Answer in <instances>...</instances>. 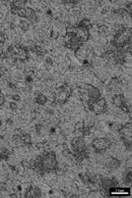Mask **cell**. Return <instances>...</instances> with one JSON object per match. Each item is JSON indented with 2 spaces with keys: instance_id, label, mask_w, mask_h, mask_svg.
<instances>
[{
  "instance_id": "obj_13",
  "label": "cell",
  "mask_w": 132,
  "mask_h": 198,
  "mask_svg": "<svg viewBox=\"0 0 132 198\" xmlns=\"http://www.w3.org/2000/svg\"><path fill=\"white\" fill-rule=\"evenodd\" d=\"M42 196V191L39 187L36 186H30L29 188L27 189V191L25 192V197L27 198H38Z\"/></svg>"
},
{
  "instance_id": "obj_21",
  "label": "cell",
  "mask_w": 132,
  "mask_h": 198,
  "mask_svg": "<svg viewBox=\"0 0 132 198\" xmlns=\"http://www.w3.org/2000/svg\"><path fill=\"white\" fill-rule=\"evenodd\" d=\"M9 154L10 152L8 151L6 148L4 147H0V162L2 160H7L8 157H9Z\"/></svg>"
},
{
  "instance_id": "obj_29",
  "label": "cell",
  "mask_w": 132,
  "mask_h": 198,
  "mask_svg": "<svg viewBox=\"0 0 132 198\" xmlns=\"http://www.w3.org/2000/svg\"><path fill=\"white\" fill-rule=\"evenodd\" d=\"M83 127H84V124H83V122H78V123L76 124V129L78 130L79 132H81V130L83 129Z\"/></svg>"
},
{
  "instance_id": "obj_17",
  "label": "cell",
  "mask_w": 132,
  "mask_h": 198,
  "mask_svg": "<svg viewBox=\"0 0 132 198\" xmlns=\"http://www.w3.org/2000/svg\"><path fill=\"white\" fill-rule=\"evenodd\" d=\"M23 17H25V19H29V21H38V14H37V11L31 7H25V16H23Z\"/></svg>"
},
{
  "instance_id": "obj_33",
  "label": "cell",
  "mask_w": 132,
  "mask_h": 198,
  "mask_svg": "<svg viewBox=\"0 0 132 198\" xmlns=\"http://www.w3.org/2000/svg\"><path fill=\"white\" fill-rule=\"evenodd\" d=\"M9 107H10V109L14 110V109H16V108H17V104L14 103V102H10V103H9Z\"/></svg>"
},
{
  "instance_id": "obj_20",
  "label": "cell",
  "mask_w": 132,
  "mask_h": 198,
  "mask_svg": "<svg viewBox=\"0 0 132 198\" xmlns=\"http://www.w3.org/2000/svg\"><path fill=\"white\" fill-rule=\"evenodd\" d=\"M20 143L25 145H32V137L30 134L23 133L20 135Z\"/></svg>"
},
{
  "instance_id": "obj_39",
  "label": "cell",
  "mask_w": 132,
  "mask_h": 198,
  "mask_svg": "<svg viewBox=\"0 0 132 198\" xmlns=\"http://www.w3.org/2000/svg\"><path fill=\"white\" fill-rule=\"evenodd\" d=\"M53 38H56V37H58V33H55V32H52V35H51Z\"/></svg>"
},
{
  "instance_id": "obj_27",
  "label": "cell",
  "mask_w": 132,
  "mask_h": 198,
  "mask_svg": "<svg viewBox=\"0 0 132 198\" xmlns=\"http://www.w3.org/2000/svg\"><path fill=\"white\" fill-rule=\"evenodd\" d=\"M63 4H65V5H71V6H74L75 4L78 3V1L77 0H63Z\"/></svg>"
},
{
  "instance_id": "obj_18",
  "label": "cell",
  "mask_w": 132,
  "mask_h": 198,
  "mask_svg": "<svg viewBox=\"0 0 132 198\" xmlns=\"http://www.w3.org/2000/svg\"><path fill=\"white\" fill-rule=\"evenodd\" d=\"M30 49H31L35 54H37L38 56H41V57H43V56L46 54V50L43 48V47L38 46V45H34V46H31V48H30Z\"/></svg>"
},
{
  "instance_id": "obj_14",
  "label": "cell",
  "mask_w": 132,
  "mask_h": 198,
  "mask_svg": "<svg viewBox=\"0 0 132 198\" xmlns=\"http://www.w3.org/2000/svg\"><path fill=\"white\" fill-rule=\"evenodd\" d=\"M71 146H72L73 151H81V150H84L86 148L85 142L81 137H77V138L73 139L72 142H71Z\"/></svg>"
},
{
  "instance_id": "obj_38",
  "label": "cell",
  "mask_w": 132,
  "mask_h": 198,
  "mask_svg": "<svg viewBox=\"0 0 132 198\" xmlns=\"http://www.w3.org/2000/svg\"><path fill=\"white\" fill-rule=\"evenodd\" d=\"M46 62H47V64H50V66H52V64H53V61H52V59L50 57H48L46 59Z\"/></svg>"
},
{
  "instance_id": "obj_34",
  "label": "cell",
  "mask_w": 132,
  "mask_h": 198,
  "mask_svg": "<svg viewBox=\"0 0 132 198\" xmlns=\"http://www.w3.org/2000/svg\"><path fill=\"white\" fill-rule=\"evenodd\" d=\"M41 130H42V125H41V124H37V125H36V131H37V133H38V134H40Z\"/></svg>"
},
{
  "instance_id": "obj_41",
  "label": "cell",
  "mask_w": 132,
  "mask_h": 198,
  "mask_svg": "<svg viewBox=\"0 0 132 198\" xmlns=\"http://www.w3.org/2000/svg\"><path fill=\"white\" fill-rule=\"evenodd\" d=\"M1 78H2V73L0 71V80H1Z\"/></svg>"
},
{
  "instance_id": "obj_10",
  "label": "cell",
  "mask_w": 132,
  "mask_h": 198,
  "mask_svg": "<svg viewBox=\"0 0 132 198\" xmlns=\"http://www.w3.org/2000/svg\"><path fill=\"white\" fill-rule=\"evenodd\" d=\"M72 31L76 34L78 39L81 41V43H85L90 39V29H85V28H80L78 26H74L72 27Z\"/></svg>"
},
{
  "instance_id": "obj_15",
  "label": "cell",
  "mask_w": 132,
  "mask_h": 198,
  "mask_svg": "<svg viewBox=\"0 0 132 198\" xmlns=\"http://www.w3.org/2000/svg\"><path fill=\"white\" fill-rule=\"evenodd\" d=\"M72 154H73V158H74L77 162H83L85 158L88 157L90 152H88V149L85 148L84 150H81V151H73Z\"/></svg>"
},
{
  "instance_id": "obj_35",
  "label": "cell",
  "mask_w": 132,
  "mask_h": 198,
  "mask_svg": "<svg viewBox=\"0 0 132 198\" xmlns=\"http://www.w3.org/2000/svg\"><path fill=\"white\" fill-rule=\"evenodd\" d=\"M6 189V184L5 183H0V190L4 191Z\"/></svg>"
},
{
  "instance_id": "obj_42",
  "label": "cell",
  "mask_w": 132,
  "mask_h": 198,
  "mask_svg": "<svg viewBox=\"0 0 132 198\" xmlns=\"http://www.w3.org/2000/svg\"><path fill=\"white\" fill-rule=\"evenodd\" d=\"M1 125H2V119H0V126H1Z\"/></svg>"
},
{
  "instance_id": "obj_16",
  "label": "cell",
  "mask_w": 132,
  "mask_h": 198,
  "mask_svg": "<svg viewBox=\"0 0 132 198\" xmlns=\"http://www.w3.org/2000/svg\"><path fill=\"white\" fill-rule=\"evenodd\" d=\"M120 164H121V162L119 159H117L116 157H110L109 159H107L106 160V162H105V165H106V167H108L109 169H118L119 167H120Z\"/></svg>"
},
{
  "instance_id": "obj_23",
  "label": "cell",
  "mask_w": 132,
  "mask_h": 198,
  "mask_svg": "<svg viewBox=\"0 0 132 198\" xmlns=\"http://www.w3.org/2000/svg\"><path fill=\"white\" fill-rule=\"evenodd\" d=\"M76 26H78V27H80V28H85V29H90V26H92V23H90V21L88 19H83L78 24H77Z\"/></svg>"
},
{
  "instance_id": "obj_8",
  "label": "cell",
  "mask_w": 132,
  "mask_h": 198,
  "mask_svg": "<svg viewBox=\"0 0 132 198\" xmlns=\"http://www.w3.org/2000/svg\"><path fill=\"white\" fill-rule=\"evenodd\" d=\"M101 193L103 196H109V190L118 187L119 183L115 178H101Z\"/></svg>"
},
{
  "instance_id": "obj_22",
  "label": "cell",
  "mask_w": 132,
  "mask_h": 198,
  "mask_svg": "<svg viewBox=\"0 0 132 198\" xmlns=\"http://www.w3.org/2000/svg\"><path fill=\"white\" fill-rule=\"evenodd\" d=\"M124 182L126 183L127 185H131V183H132V171H131V169H128L126 172H125Z\"/></svg>"
},
{
  "instance_id": "obj_37",
  "label": "cell",
  "mask_w": 132,
  "mask_h": 198,
  "mask_svg": "<svg viewBox=\"0 0 132 198\" xmlns=\"http://www.w3.org/2000/svg\"><path fill=\"white\" fill-rule=\"evenodd\" d=\"M7 87H9V88H11V89H13V90H16V87L14 86L13 84H12L11 82H9V83H7Z\"/></svg>"
},
{
  "instance_id": "obj_30",
  "label": "cell",
  "mask_w": 132,
  "mask_h": 198,
  "mask_svg": "<svg viewBox=\"0 0 132 198\" xmlns=\"http://www.w3.org/2000/svg\"><path fill=\"white\" fill-rule=\"evenodd\" d=\"M4 102H5V96H4L3 93L0 91V105H3Z\"/></svg>"
},
{
  "instance_id": "obj_4",
  "label": "cell",
  "mask_w": 132,
  "mask_h": 198,
  "mask_svg": "<svg viewBox=\"0 0 132 198\" xmlns=\"http://www.w3.org/2000/svg\"><path fill=\"white\" fill-rule=\"evenodd\" d=\"M83 43L76 36V34L72 31V28H67V31L65 34V42H64V46L66 48L73 50L74 52L78 51L83 46Z\"/></svg>"
},
{
  "instance_id": "obj_9",
  "label": "cell",
  "mask_w": 132,
  "mask_h": 198,
  "mask_svg": "<svg viewBox=\"0 0 132 198\" xmlns=\"http://www.w3.org/2000/svg\"><path fill=\"white\" fill-rule=\"evenodd\" d=\"M113 103L115 104L116 107L121 108L122 110H124L125 112H128L131 114V105L127 106L126 104V99L123 94H117L113 96Z\"/></svg>"
},
{
  "instance_id": "obj_3",
  "label": "cell",
  "mask_w": 132,
  "mask_h": 198,
  "mask_svg": "<svg viewBox=\"0 0 132 198\" xmlns=\"http://www.w3.org/2000/svg\"><path fill=\"white\" fill-rule=\"evenodd\" d=\"M6 54H7V57H11L12 59L18 60V61H25L30 57L29 48L21 44L10 45L7 48Z\"/></svg>"
},
{
  "instance_id": "obj_24",
  "label": "cell",
  "mask_w": 132,
  "mask_h": 198,
  "mask_svg": "<svg viewBox=\"0 0 132 198\" xmlns=\"http://www.w3.org/2000/svg\"><path fill=\"white\" fill-rule=\"evenodd\" d=\"M25 5H27V1H21V0H19V1H12L11 3H10V6L18 7V8L25 7Z\"/></svg>"
},
{
  "instance_id": "obj_31",
  "label": "cell",
  "mask_w": 132,
  "mask_h": 198,
  "mask_svg": "<svg viewBox=\"0 0 132 198\" xmlns=\"http://www.w3.org/2000/svg\"><path fill=\"white\" fill-rule=\"evenodd\" d=\"M6 40V37H5V34L3 33V32H0V43H4Z\"/></svg>"
},
{
  "instance_id": "obj_25",
  "label": "cell",
  "mask_w": 132,
  "mask_h": 198,
  "mask_svg": "<svg viewBox=\"0 0 132 198\" xmlns=\"http://www.w3.org/2000/svg\"><path fill=\"white\" fill-rule=\"evenodd\" d=\"M21 165L25 169H34V162L32 160H23L21 162Z\"/></svg>"
},
{
  "instance_id": "obj_28",
  "label": "cell",
  "mask_w": 132,
  "mask_h": 198,
  "mask_svg": "<svg viewBox=\"0 0 132 198\" xmlns=\"http://www.w3.org/2000/svg\"><path fill=\"white\" fill-rule=\"evenodd\" d=\"M20 27L23 30H29L30 29V23L27 21H20Z\"/></svg>"
},
{
  "instance_id": "obj_19",
  "label": "cell",
  "mask_w": 132,
  "mask_h": 198,
  "mask_svg": "<svg viewBox=\"0 0 132 198\" xmlns=\"http://www.w3.org/2000/svg\"><path fill=\"white\" fill-rule=\"evenodd\" d=\"M47 101H48L47 97L45 96L44 94H42V93H39V94L35 97V102H36L37 104H39V105H44V104L47 103Z\"/></svg>"
},
{
  "instance_id": "obj_40",
  "label": "cell",
  "mask_w": 132,
  "mask_h": 198,
  "mask_svg": "<svg viewBox=\"0 0 132 198\" xmlns=\"http://www.w3.org/2000/svg\"><path fill=\"white\" fill-rule=\"evenodd\" d=\"M6 123H7L8 125H12V121H11V119H8L7 121H6Z\"/></svg>"
},
{
  "instance_id": "obj_26",
  "label": "cell",
  "mask_w": 132,
  "mask_h": 198,
  "mask_svg": "<svg viewBox=\"0 0 132 198\" xmlns=\"http://www.w3.org/2000/svg\"><path fill=\"white\" fill-rule=\"evenodd\" d=\"M80 133L83 135V136H88V135L90 134V127H88V126H84L83 129L81 130Z\"/></svg>"
},
{
  "instance_id": "obj_11",
  "label": "cell",
  "mask_w": 132,
  "mask_h": 198,
  "mask_svg": "<svg viewBox=\"0 0 132 198\" xmlns=\"http://www.w3.org/2000/svg\"><path fill=\"white\" fill-rule=\"evenodd\" d=\"M131 131H132V125H131V121L130 123H126L123 126H120L118 128V132L121 136V139L124 140V139H128V140H131L132 136H131Z\"/></svg>"
},
{
  "instance_id": "obj_12",
  "label": "cell",
  "mask_w": 132,
  "mask_h": 198,
  "mask_svg": "<svg viewBox=\"0 0 132 198\" xmlns=\"http://www.w3.org/2000/svg\"><path fill=\"white\" fill-rule=\"evenodd\" d=\"M85 88H86V91H88V99L90 100H98L102 97L101 91H100V89H98L97 87L92 86V85L90 84H86Z\"/></svg>"
},
{
  "instance_id": "obj_1",
  "label": "cell",
  "mask_w": 132,
  "mask_h": 198,
  "mask_svg": "<svg viewBox=\"0 0 132 198\" xmlns=\"http://www.w3.org/2000/svg\"><path fill=\"white\" fill-rule=\"evenodd\" d=\"M58 169V160L55 152L49 151L39 155L36 160H34V169L38 174L53 173Z\"/></svg>"
},
{
  "instance_id": "obj_6",
  "label": "cell",
  "mask_w": 132,
  "mask_h": 198,
  "mask_svg": "<svg viewBox=\"0 0 132 198\" xmlns=\"http://www.w3.org/2000/svg\"><path fill=\"white\" fill-rule=\"evenodd\" d=\"M112 144H113V142L109 138L100 137V138H96L92 141L90 146L97 153H104L112 146Z\"/></svg>"
},
{
  "instance_id": "obj_2",
  "label": "cell",
  "mask_w": 132,
  "mask_h": 198,
  "mask_svg": "<svg viewBox=\"0 0 132 198\" xmlns=\"http://www.w3.org/2000/svg\"><path fill=\"white\" fill-rule=\"evenodd\" d=\"M132 29L121 26L112 40V46L114 49H124L128 44L131 43Z\"/></svg>"
},
{
  "instance_id": "obj_5",
  "label": "cell",
  "mask_w": 132,
  "mask_h": 198,
  "mask_svg": "<svg viewBox=\"0 0 132 198\" xmlns=\"http://www.w3.org/2000/svg\"><path fill=\"white\" fill-rule=\"evenodd\" d=\"M72 94V88L68 84H63L55 90V101L59 104H64L68 101Z\"/></svg>"
},
{
  "instance_id": "obj_36",
  "label": "cell",
  "mask_w": 132,
  "mask_h": 198,
  "mask_svg": "<svg viewBox=\"0 0 132 198\" xmlns=\"http://www.w3.org/2000/svg\"><path fill=\"white\" fill-rule=\"evenodd\" d=\"M11 98L13 100H16V101H19L20 100V97H19V95H12Z\"/></svg>"
},
{
  "instance_id": "obj_7",
  "label": "cell",
  "mask_w": 132,
  "mask_h": 198,
  "mask_svg": "<svg viewBox=\"0 0 132 198\" xmlns=\"http://www.w3.org/2000/svg\"><path fill=\"white\" fill-rule=\"evenodd\" d=\"M88 108L96 114H103L107 110V101L104 97H101L98 100H90L88 101Z\"/></svg>"
},
{
  "instance_id": "obj_32",
  "label": "cell",
  "mask_w": 132,
  "mask_h": 198,
  "mask_svg": "<svg viewBox=\"0 0 132 198\" xmlns=\"http://www.w3.org/2000/svg\"><path fill=\"white\" fill-rule=\"evenodd\" d=\"M7 57V54H6V51H4L3 49H0V58L4 59V58Z\"/></svg>"
}]
</instances>
